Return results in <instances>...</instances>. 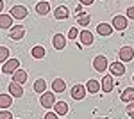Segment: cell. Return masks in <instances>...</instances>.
<instances>
[{
  "label": "cell",
  "mask_w": 134,
  "mask_h": 119,
  "mask_svg": "<svg viewBox=\"0 0 134 119\" xmlns=\"http://www.w3.org/2000/svg\"><path fill=\"white\" fill-rule=\"evenodd\" d=\"M11 18H14V20H23V18H27V14H29V9L25 7V5H13L9 11Z\"/></svg>",
  "instance_id": "1"
},
{
  "label": "cell",
  "mask_w": 134,
  "mask_h": 119,
  "mask_svg": "<svg viewBox=\"0 0 134 119\" xmlns=\"http://www.w3.org/2000/svg\"><path fill=\"white\" fill-rule=\"evenodd\" d=\"M16 70H20V60L18 59H7L4 62V66H2V73H5V75H13Z\"/></svg>",
  "instance_id": "2"
},
{
  "label": "cell",
  "mask_w": 134,
  "mask_h": 119,
  "mask_svg": "<svg viewBox=\"0 0 134 119\" xmlns=\"http://www.w3.org/2000/svg\"><path fill=\"white\" fill-rule=\"evenodd\" d=\"M40 103H41L43 109H52L54 105H55V94L54 92H43L41 98H40Z\"/></svg>",
  "instance_id": "3"
},
{
  "label": "cell",
  "mask_w": 134,
  "mask_h": 119,
  "mask_svg": "<svg viewBox=\"0 0 134 119\" xmlns=\"http://www.w3.org/2000/svg\"><path fill=\"white\" fill-rule=\"evenodd\" d=\"M127 25H129V18L127 16H122V14H116L113 18V23H111V27L116 29V30H125Z\"/></svg>",
  "instance_id": "4"
},
{
  "label": "cell",
  "mask_w": 134,
  "mask_h": 119,
  "mask_svg": "<svg viewBox=\"0 0 134 119\" xmlns=\"http://www.w3.org/2000/svg\"><path fill=\"white\" fill-rule=\"evenodd\" d=\"M107 59L104 57V55H97L95 59H93V68H95V71H98V73H104V71L107 70Z\"/></svg>",
  "instance_id": "5"
},
{
  "label": "cell",
  "mask_w": 134,
  "mask_h": 119,
  "mask_svg": "<svg viewBox=\"0 0 134 119\" xmlns=\"http://www.w3.org/2000/svg\"><path fill=\"white\" fill-rule=\"evenodd\" d=\"M118 57H120V60L122 62H129V60L134 59V50L132 46H122L120 48V52H118Z\"/></svg>",
  "instance_id": "6"
},
{
  "label": "cell",
  "mask_w": 134,
  "mask_h": 119,
  "mask_svg": "<svg viewBox=\"0 0 134 119\" xmlns=\"http://www.w3.org/2000/svg\"><path fill=\"white\" fill-rule=\"evenodd\" d=\"M86 85H82V84H75L72 87V91H70V94H72L73 99H82L84 96H86Z\"/></svg>",
  "instance_id": "7"
},
{
  "label": "cell",
  "mask_w": 134,
  "mask_h": 119,
  "mask_svg": "<svg viewBox=\"0 0 134 119\" xmlns=\"http://www.w3.org/2000/svg\"><path fill=\"white\" fill-rule=\"evenodd\" d=\"M23 36H25V29H23L21 25H16V27H11L9 29V37L11 39L18 41V39H21Z\"/></svg>",
  "instance_id": "8"
},
{
  "label": "cell",
  "mask_w": 134,
  "mask_h": 119,
  "mask_svg": "<svg viewBox=\"0 0 134 119\" xmlns=\"http://www.w3.org/2000/svg\"><path fill=\"white\" fill-rule=\"evenodd\" d=\"M107 68H109V71H111V75H114V77H122V75H125L124 62H113V64L107 66Z\"/></svg>",
  "instance_id": "9"
},
{
  "label": "cell",
  "mask_w": 134,
  "mask_h": 119,
  "mask_svg": "<svg viewBox=\"0 0 134 119\" xmlns=\"http://www.w3.org/2000/svg\"><path fill=\"white\" fill-rule=\"evenodd\" d=\"M113 85H114V80H113V75H105L102 78V84H100V89L104 92H111L113 91Z\"/></svg>",
  "instance_id": "10"
},
{
  "label": "cell",
  "mask_w": 134,
  "mask_h": 119,
  "mask_svg": "<svg viewBox=\"0 0 134 119\" xmlns=\"http://www.w3.org/2000/svg\"><path fill=\"white\" fill-rule=\"evenodd\" d=\"M9 94L13 98H21L23 96V87H21L20 84H16V82H11L9 84Z\"/></svg>",
  "instance_id": "11"
},
{
  "label": "cell",
  "mask_w": 134,
  "mask_h": 119,
  "mask_svg": "<svg viewBox=\"0 0 134 119\" xmlns=\"http://www.w3.org/2000/svg\"><path fill=\"white\" fill-rule=\"evenodd\" d=\"M27 71H23V70H16L14 73H13V82H16V84H25L27 82Z\"/></svg>",
  "instance_id": "12"
},
{
  "label": "cell",
  "mask_w": 134,
  "mask_h": 119,
  "mask_svg": "<svg viewBox=\"0 0 134 119\" xmlns=\"http://www.w3.org/2000/svg\"><path fill=\"white\" fill-rule=\"evenodd\" d=\"M52 45H54V48H55V50H63L64 46H66V39H64V36L55 34V36L52 37Z\"/></svg>",
  "instance_id": "13"
},
{
  "label": "cell",
  "mask_w": 134,
  "mask_h": 119,
  "mask_svg": "<svg viewBox=\"0 0 134 119\" xmlns=\"http://www.w3.org/2000/svg\"><path fill=\"white\" fill-rule=\"evenodd\" d=\"M79 39L84 46H90V45H93V34L88 30H82V32H79Z\"/></svg>",
  "instance_id": "14"
},
{
  "label": "cell",
  "mask_w": 134,
  "mask_h": 119,
  "mask_svg": "<svg viewBox=\"0 0 134 119\" xmlns=\"http://www.w3.org/2000/svg\"><path fill=\"white\" fill-rule=\"evenodd\" d=\"M97 32H98V36H111L113 34V27L109 23H98L97 25Z\"/></svg>",
  "instance_id": "15"
},
{
  "label": "cell",
  "mask_w": 134,
  "mask_h": 119,
  "mask_svg": "<svg viewBox=\"0 0 134 119\" xmlns=\"http://www.w3.org/2000/svg\"><path fill=\"white\" fill-rule=\"evenodd\" d=\"M54 110H55L57 116H66V114H68V103H66V101H55Z\"/></svg>",
  "instance_id": "16"
},
{
  "label": "cell",
  "mask_w": 134,
  "mask_h": 119,
  "mask_svg": "<svg viewBox=\"0 0 134 119\" xmlns=\"http://www.w3.org/2000/svg\"><path fill=\"white\" fill-rule=\"evenodd\" d=\"M86 91H88V92H91V94H97V92H98V91H100V82H98V80H88V82H86Z\"/></svg>",
  "instance_id": "17"
},
{
  "label": "cell",
  "mask_w": 134,
  "mask_h": 119,
  "mask_svg": "<svg viewBox=\"0 0 134 119\" xmlns=\"http://www.w3.org/2000/svg\"><path fill=\"white\" fill-rule=\"evenodd\" d=\"M54 16H55L57 20H66V18L70 16V11H68V7H64V5H59L57 9L54 11Z\"/></svg>",
  "instance_id": "18"
},
{
  "label": "cell",
  "mask_w": 134,
  "mask_h": 119,
  "mask_svg": "<svg viewBox=\"0 0 134 119\" xmlns=\"http://www.w3.org/2000/svg\"><path fill=\"white\" fill-rule=\"evenodd\" d=\"M52 91H54V92H64V91H66L64 80L63 78H55L54 82H52Z\"/></svg>",
  "instance_id": "19"
},
{
  "label": "cell",
  "mask_w": 134,
  "mask_h": 119,
  "mask_svg": "<svg viewBox=\"0 0 134 119\" xmlns=\"http://www.w3.org/2000/svg\"><path fill=\"white\" fill-rule=\"evenodd\" d=\"M120 99H122L124 103H131V101H134V89H132V87L124 89V92L120 94Z\"/></svg>",
  "instance_id": "20"
},
{
  "label": "cell",
  "mask_w": 134,
  "mask_h": 119,
  "mask_svg": "<svg viewBox=\"0 0 134 119\" xmlns=\"http://www.w3.org/2000/svg\"><path fill=\"white\" fill-rule=\"evenodd\" d=\"M13 27V18L11 14H2L0 12V29H11Z\"/></svg>",
  "instance_id": "21"
},
{
  "label": "cell",
  "mask_w": 134,
  "mask_h": 119,
  "mask_svg": "<svg viewBox=\"0 0 134 119\" xmlns=\"http://www.w3.org/2000/svg\"><path fill=\"white\" fill-rule=\"evenodd\" d=\"M48 11H50V4H48V2L41 0L40 4H36V12H38V14L45 16V14H48Z\"/></svg>",
  "instance_id": "22"
},
{
  "label": "cell",
  "mask_w": 134,
  "mask_h": 119,
  "mask_svg": "<svg viewBox=\"0 0 134 119\" xmlns=\"http://www.w3.org/2000/svg\"><path fill=\"white\" fill-rule=\"evenodd\" d=\"M13 105V96L11 94H0V109H9Z\"/></svg>",
  "instance_id": "23"
},
{
  "label": "cell",
  "mask_w": 134,
  "mask_h": 119,
  "mask_svg": "<svg viewBox=\"0 0 134 119\" xmlns=\"http://www.w3.org/2000/svg\"><path fill=\"white\" fill-rule=\"evenodd\" d=\"M31 55L34 59H43V57L47 55V50L43 48V46H34V48L31 50Z\"/></svg>",
  "instance_id": "24"
},
{
  "label": "cell",
  "mask_w": 134,
  "mask_h": 119,
  "mask_svg": "<svg viewBox=\"0 0 134 119\" xmlns=\"http://www.w3.org/2000/svg\"><path fill=\"white\" fill-rule=\"evenodd\" d=\"M45 89H47V82H45L43 78H38L36 82H34V91H36V92L43 94V92H45Z\"/></svg>",
  "instance_id": "25"
},
{
  "label": "cell",
  "mask_w": 134,
  "mask_h": 119,
  "mask_svg": "<svg viewBox=\"0 0 134 119\" xmlns=\"http://www.w3.org/2000/svg\"><path fill=\"white\" fill-rule=\"evenodd\" d=\"M9 59V48L7 46H0V62H5Z\"/></svg>",
  "instance_id": "26"
},
{
  "label": "cell",
  "mask_w": 134,
  "mask_h": 119,
  "mask_svg": "<svg viewBox=\"0 0 134 119\" xmlns=\"http://www.w3.org/2000/svg\"><path fill=\"white\" fill-rule=\"evenodd\" d=\"M90 21H91V18H90L88 14H81V16H79V23L84 25V27H88V25H90Z\"/></svg>",
  "instance_id": "27"
},
{
  "label": "cell",
  "mask_w": 134,
  "mask_h": 119,
  "mask_svg": "<svg viewBox=\"0 0 134 119\" xmlns=\"http://www.w3.org/2000/svg\"><path fill=\"white\" fill-rule=\"evenodd\" d=\"M127 116L132 119L134 117V101H131L129 105H127Z\"/></svg>",
  "instance_id": "28"
},
{
  "label": "cell",
  "mask_w": 134,
  "mask_h": 119,
  "mask_svg": "<svg viewBox=\"0 0 134 119\" xmlns=\"http://www.w3.org/2000/svg\"><path fill=\"white\" fill-rule=\"evenodd\" d=\"M77 36H79V30H77V29H73V27H72V29L68 30V37H70V39H72V41L75 39Z\"/></svg>",
  "instance_id": "29"
},
{
  "label": "cell",
  "mask_w": 134,
  "mask_h": 119,
  "mask_svg": "<svg viewBox=\"0 0 134 119\" xmlns=\"http://www.w3.org/2000/svg\"><path fill=\"white\" fill-rule=\"evenodd\" d=\"M0 119H13V114H11L9 110H2L0 112Z\"/></svg>",
  "instance_id": "30"
},
{
  "label": "cell",
  "mask_w": 134,
  "mask_h": 119,
  "mask_svg": "<svg viewBox=\"0 0 134 119\" xmlns=\"http://www.w3.org/2000/svg\"><path fill=\"white\" fill-rule=\"evenodd\" d=\"M127 18H129V20H134V5L127 9Z\"/></svg>",
  "instance_id": "31"
},
{
  "label": "cell",
  "mask_w": 134,
  "mask_h": 119,
  "mask_svg": "<svg viewBox=\"0 0 134 119\" xmlns=\"http://www.w3.org/2000/svg\"><path fill=\"white\" fill-rule=\"evenodd\" d=\"M45 119H57V114H55V112H48V114L45 116Z\"/></svg>",
  "instance_id": "32"
},
{
  "label": "cell",
  "mask_w": 134,
  "mask_h": 119,
  "mask_svg": "<svg viewBox=\"0 0 134 119\" xmlns=\"http://www.w3.org/2000/svg\"><path fill=\"white\" fill-rule=\"evenodd\" d=\"M79 2H81L82 5H91V4L95 2V0H79Z\"/></svg>",
  "instance_id": "33"
},
{
  "label": "cell",
  "mask_w": 134,
  "mask_h": 119,
  "mask_svg": "<svg viewBox=\"0 0 134 119\" xmlns=\"http://www.w3.org/2000/svg\"><path fill=\"white\" fill-rule=\"evenodd\" d=\"M2 9H4V0H0V12H2Z\"/></svg>",
  "instance_id": "34"
},
{
  "label": "cell",
  "mask_w": 134,
  "mask_h": 119,
  "mask_svg": "<svg viewBox=\"0 0 134 119\" xmlns=\"http://www.w3.org/2000/svg\"><path fill=\"white\" fill-rule=\"evenodd\" d=\"M95 119H107V117H95Z\"/></svg>",
  "instance_id": "35"
},
{
  "label": "cell",
  "mask_w": 134,
  "mask_h": 119,
  "mask_svg": "<svg viewBox=\"0 0 134 119\" xmlns=\"http://www.w3.org/2000/svg\"><path fill=\"white\" fill-rule=\"evenodd\" d=\"M132 80H134V75H132Z\"/></svg>",
  "instance_id": "36"
}]
</instances>
